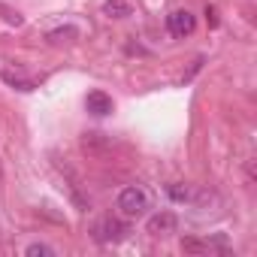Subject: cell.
<instances>
[{"mask_svg":"<svg viewBox=\"0 0 257 257\" xmlns=\"http://www.w3.org/2000/svg\"><path fill=\"white\" fill-rule=\"evenodd\" d=\"M149 209H152V194L143 185H127L118 194V212L124 218H143Z\"/></svg>","mask_w":257,"mask_h":257,"instance_id":"6da1fadb","label":"cell"},{"mask_svg":"<svg viewBox=\"0 0 257 257\" xmlns=\"http://www.w3.org/2000/svg\"><path fill=\"white\" fill-rule=\"evenodd\" d=\"M91 236H94V242H100V245H118V242H124L127 236H131V224L121 221V218L106 215V218H100V221L91 227Z\"/></svg>","mask_w":257,"mask_h":257,"instance_id":"7a4b0ae2","label":"cell"},{"mask_svg":"<svg viewBox=\"0 0 257 257\" xmlns=\"http://www.w3.org/2000/svg\"><path fill=\"white\" fill-rule=\"evenodd\" d=\"M179 230V218H176V212H155L149 221H146V233L149 236H155V239H167V236H173Z\"/></svg>","mask_w":257,"mask_h":257,"instance_id":"3957f363","label":"cell"},{"mask_svg":"<svg viewBox=\"0 0 257 257\" xmlns=\"http://www.w3.org/2000/svg\"><path fill=\"white\" fill-rule=\"evenodd\" d=\"M194 28H197V19H194V13H188V10H173V13L167 16V31H170L176 40L191 37Z\"/></svg>","mask_w":257,"mask_h":257,"instance_id":"277c9868","label":"cell"},{"mask_svg":"<svg viewBox=\"0 0 257 257\" xmlns=\"http://www.w3.org/2000/svg\"><path fill=\"white\" fill-rule=\"evenodd\" d=\"M85 109H88L91 115L103 118V115H109V112L115 109V103H112V97H109L106 91H91V94L85 97Z\"/></svg>","mask_w":257,"mask_h":257,"instance_id":"5b68a950","label":"cell"},{"mask_svg":"<svg viewBox=\"0 0 257 257\" xmlns=\"http://www.w3.org/2000/svg\"><path fill=\"white\" fill-rule=\"evenodd\" d=\"M100 13H103L106 19L121 22V19H131V16H134V4H131V0H106Z\"/></svg>","mask_w":257,"mask_h":257,"instance_id":"8992f818","label":"cell"},{"mask_svg":"<svg viewBox=\"0 0 257 257\" xmlns=\"http://www.w3.org/2000/svg\"><path fill=\"white\" fill-rule=\"evenodd\" d=\"M109 146H112V143H109V137H106V134H94V131L82 134V149H85L88 155H103Z\"/></svg>","mask_w":257,"mask_h":257,"instance_id":"52a82bcc","label":"cell"},{"mask_svg":"<svg viewBox=\"0 0 257 257\" xmlns=\"http://www.w3.org/2000/svg\"><path fill=\"white\" fill-rule=\"evenodd\" d=\"M79 37V28L76 25H64V28H55V31H49L46 34V43H52V46H61V43H73Z\"/></svg>","mask_w":257,"mask_h":257,"instance_id":"ba28073f","label":"cell"},{"mask_svg":"<svg viewBox=\"0 0 257 257\" xmlns=\"http://www.w3.org/2000/svg\"><path fill=\"white\" fill-rule=\"evenodd\" d=\"M167 197H170L173 203H191V200H194V191H191V185H185V182H170V185H167Z\"/></svg>","mask_w":257,"mask_h":257,"instance_id":"9c48e42d","label":"cell"},{"mask_svg":"<svg viewBox=\"0 0 257 257\" xmlns=\"http://www.w3.org/2000/svg\"><path fill=\"white\" fill-rule=\"evenodd\" d=\"M0 79H4L7 85H13V88H19V91H34V79L13 76V73H7V70H0Z\"/></svg>","mask_w":257,"mask_h":257,"instance_id":"30bf717a","label":"cell"},{"mask_svg":"<svg viewBox=\"0 0 257 257\" xmlns=\"http://www.w3.org/2000/svg\"><path fill=\"white\" fill-rule=\"evenodd\" d=\"M25 254H28V257H55V248L46 245V242H31V245L25 248Z\"/></svg>","mask_w":257,"mask_h":257,"instance_id":"8fae6325","label":"cell"},{"mask_svg":"<svg viewBox=\"0 0 257 257\" xmlns=\"http://www.w3.org/2000/svg\"><path fill=\"white\" fill-rule=\"evenodd\" d=\"M206 16H209V25H218V19H215V10H212V7H206Z\"/></svg>","mask_w":257,"mask_h":257,"instance_id":"7c38bea8","label":"cell"}]
</instances>
